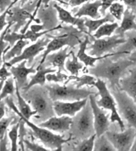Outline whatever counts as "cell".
Returning <instances> with one entry per match:
<instances>
[{
  "instance_id": "obj_29",
  "label": "cell",
  "mask_w": 136,
  "mask_h": 151,
  "mask_svg": "<svg viewBox=\"0 0 136 151\" xmlns=\"http://www.w3.org/2000/svg\"><path fill=\"white\" fill-rule=\"evenodd\" d=\"M29 44V40H19L15 43V45L12 47L11 49H9L6 53L4 55V61L5 62H8L10 60L15 57L19 56L22 53L23 50L25 47Z\"/></svg>"
},
{
  "instance_id": "obj_38",
  "label": "cell",
  "mask_w": 136,
  "mask_h": 151,
  "mask_svg": "<svg viewBox=\"0 0 136 151\" xmlns=\"http://www.w3.org/2000/svg\"><path fill=\"white\" fill-rule=\"evenodd\" d=\"M69 78V76L65 73L62 71H57L53 73H49L47 75V81L49 83H65Z\"/></svg>"
},
{
  "instance_id": "obj_21",
  "label": "cell",
  "mask_w": 136,
  "mask_h": 151,
  "mask_svg": "<svg viewBox=\"0 0 136 151\" xmlns=\"http://www.w3.org/2000/svg\"><path fill=\"white\" fill-rule=\"evenodd\" d=\"M120 89L126 93L136 103V65L120 80Z\"/></svg>"
},
{
  "instance_id": "obj_14",
  "label": "cell",
  "mask_w": 136,
  "mask_h": 151,
  "mask_svg": "<svg viewBox=\"0 0 136 151\" xmlns=\"http://www.w3.org/2000/svg\"><path fill=\"white\" fill-rule=\"evenodd\" d=\"M88 98L76 101H54L53 108L57 116H74L87 104Z\"/></svg>"
},
{
  "instance_id": "obj_52",
  "label": "cell",
  "mask_w": 136,
  "mask_h": 151,
  "mask_svg": "<svg viewBox=\"0 0 136 151\" xmlns=\"http://www.w3.org/2000/svg\"><path fill=\"white\" fill-rule=\"evenodd\" d=\"M131 150H132V151H136V135H135L134 141H133V145L132 146V148H131Z\"/></svg>"
},
{
  "instance_id": "obj_3",
  "label": "cell",
  "mask_w": 136,
  "mask_h": 151,
  "mask_svg": "<svg viewBox=\"0 0 136 151\" xmlns=\"http://www.w3.org/2000/svg\"><path fill=\"white\" fill-rule=\"evenodd\" d=\"M21 95L33 110L37 113L35 119L43 122L56 114L53 108V101L45 86H33L27 91L23 92Z\"/></svg>"
},
{
  "instance_id": "obj_5",
  "label": "cell",
  "mask_w": 136,
  "mask_h": 151,
  "mask_svg": "<svg viewBox=\"0 0 136 151\" xmlns=\"http://www.w3.org/2000/svg\"><path fill=\"white\" fill-rule=\"evenodd\" d=\"M49 96L53 101H76L88 98L91 95H96V91L86 87L77 88L74 84L60 85L53 83L45 85Z\"/></svg>"
},
{
  "instance_id": "obj_51",
  "label": "cell",
  "mask_w": 136,
  "mask_h": 151,
  "mask_svg": "<svg viewBox=\"0 0 136 151\" xmlns=\"http://www.w3.org/2000/svg\"><path fill=\"white\" fill-rule=\"evenodd\" d=\"M128 59H130V60H132V61L135 62V63H136V51H133V53H132L130 55H129Z\"/></svg>"
},
{
  "instance_id": "obj_17",
  "label": "cell",
  "mask_w": 136,
  "mask_h": 151,
  "mask_svg": "<svg viewBox=\"0 0 136 151\" xmlns=\"http://www.w3.org/2000/svg\"><path fill=\"white\" fill-rule=\"evenodd\" d=\"M72 123V118L69 116H53L45 121L41 122L39 126L59 133L69 131Z\"/></svg>"
},
{
  "instance_id": "obj_2",
  "label": "cell",
  "mask_w": 136,
  "mask_h": 151,
  "mask_svg": "<svg viewBox=\"0 0 136 151\" xmlns=\"http://www.w3.org/2000/svg\"><path fill=\"white\" fill-rule=\"evenodd\" d=\"M4 101L9 107L13 110L14 113L20 117V119L24 121L25 124L32 130V134L37 139L41 140L44 147L48 148L50 150L62 151V146L66 143L69 142L72 139V137L70 136L69 139H65L64 136L54 134V132L49 131V129L40 127L32 123L30 120L26 119L20 113V111L18 107L15 105L14 101L11 97H7L4 99Z\"/></svg>"
},
{
  "instance_id": "obj_39",
  "label": "cell",
  "mask_w": 136,
  "mask_h": 151,
  "mask_svg": "<svg viewBox=\"0 0 136 151\" xmlns=\"http://www.w3.org/2000/svg\"><path fill=\"white\" fill-rule=\"evenodd\" d=\"M14 119V116H9L7 118L4 117L3 119L0 120V140L3 139L5 135L7 134V130Z\"/></svg>"
},
{
  "instance_id": "obj_33",
  "label": "cell",
  "mask_w": 136,
  "mask_h": 151,
  "mask_svg": "<svg viewBox=\"0 0 136 151\" xmlns=\"http://www.w3.org/2000/svg\"><path fill=\"white\" fill-rule=\"evenodd\" d=\"M96 134H94L88 139L81 140L79 143L73 147L72 150L74 151H92L94 147V141Z\"/></svg>"
},
{
  "instance_id": "obj_9",
  "label": "cell",
  "mask_w": 136,
  "mask_h": 151,
  "mask_svg": "<svg viewBox=\"0 0 136 151\" xmlns=\"http://www.w3.org/2000/svg\"><path fill=\"white\" fill-rule=\"evenodd\" d=\"M116 99L117 110L127 125L136 131V103L126 93L119 88L110 89Z\"/></svg>"
},
{
  "instance_id": "obj_31",
  "label": "cell",
  "mask_w": 136,
  "mask_h": 151,
  "mask_svg": "<svg viewBox=\"0 0 136 151\" xmlns=\"http://www.w3.org/2000/svg\"><path fill=\"white\" fill-rule=\"evenodd\" d=\"M118 26V23L115 22L113 23H104L96 31L94 34L92 35L94 39H100L110 37L115 33Z\"/></svg>"
},
{
  "instance_id": "obj_15",
  "label": "cell",
  "mask_w": 136,
  "mask_h": 151,
  "mask_svg": "<svg viewBox=\"0 0 136 151\" xmlns=\"http://www.w3.org/2000/svg\"><path fill=\"white\" fill-rule=\"evenodd\" d=\"M62 28H63V27L61 25H59L51 29L43 30L40 32H35L31 29L27 30L24 33H18L14 32H10L9 30L4 36V40L9 43V46L10 47H12L15 45V43L19 40H30L31 42H35L39 38L41 37L42 36L47 34L48 33Z\"/></svg>"
},
{
  "instance_id": "obj_8",
  "label": "cell",
  "mask_w": 136,
  "mask_h": 151,
  "mask_svg": "<svg viewBox=\"0 0 136 151\" xmlns=\"http://www.w3.org/2000/svg\"><path fill=\"white\" fill-rule=\"evenodd\" d=\"M67 32L58 36H51L48 37H53V40L49 41L46 47V49L44 51L43 54L41 56V60L37 67H40L44 63L47 56L49 53L57 51L62 49L64 46H69L71 48H74L76 45H79L80 39L78 35L80 31H78L72 27H67Z\"/></svg>"
},
{
  "instance_id": "obj_4",
  "label": "cell",
  "mask_w": 136,
  "mask_h": 151,
  "mask_svg": "<svg viewBox=\"0 0 136 151\" xmlns=\"http://www.w3.org/2000/svg\"><path fill=\"white\" fill-rule=\"evenodd\" d=\"M72 139L83 140L96 134L92 109L88 101L84 107L72 117V123L69 130Z\"/></svg>"
},
{
  "instance_id": "obj_28",
  "label": "cell",
  "mask_w": 136,
  "mask_h": 151,
  "mask_svg": "<svg viewBox=\"0 0 136 151\" xmlns=\"http://www.w3.org/2000/svg\"><path fill=\"white\" fill-rule=\"evenodd\" d=\"M71 81H73V84L77 88H82L84 87L85 85L94 86L97 81V78L94 75H84L82 76L71 75L69 76V78H68L67 81L64 83V85H67Z\"/></svg>"
},
{
  "instance_id": "obj_55",
  "label": "cell",
  "mask_w": 136,
  "mask_h": 151,
  "mask_svg": "<svg viewBox=\"0 0 136 151\" xmlns=\"http://www.w3.org/2000/svg\"><path fill=\"white\" fill-rule=\"evenodd\" d=\"M62 1H64L65 3H67V4H69V2L70 1V0H62Z\"/></svg>"
},
{
  "instance_id": "obj_25",
  "label": "cell",
  "mask_w": 136,
  "mask_h": 151,
  "mask_svg": "<svg viewBox=\"0 0 136 151\" xmlns=\"http://www.w3.org/2000/svg\"><path fill=\"white\" fill-rule=\"evenodd\" d=\"M125 41L116 49L117 57L124 55H130L136 51V30L129 31L125 33Z\"/></svg>"
},
{
  "instance_id": "obj_30",
  "label": "cell",
  "mask_w": 136,
  "mask_h": 151,
  "mask_svg": "<svg viewBox=\"0 0 136 151\" xmlns=\"http://www.w3.org/2000/svg\"><path fill=\"white\" fill-rule=\"evenodd\" d=\"M71 56L72 59H68L65 63V68L67 71L70 73L72 75H78L80 70L84 68V64L81 62L78 57L76 55L74 52L71 51Z\"/></svg>"
},
{
  "instance_id": "obj_34",
  "label": "cell",
  "mask_w": 136,
  "mask_h": 151,
  "mask_svg": "<svg viewBox=\"0 0 136 151\" xmlns=\"http://www.w3.org/2000/svg\"><path fill=\"white\" fill-rule=\"evenodd\" d=\"M15 81L14 78L10 77L6 80L1 91L0 93V101L4 99L5 98L8 97L9 95H12L14 94L15 90H16V87H15Z\"/></svg>"
},
{
  "instance_id": "obj_12",
  "label": "cell",
  "mask_w": 136,
  "mask_h": 151,
  "mask_svg": "<svg viewBox=\"0 0 136 151\" xmlns=\"http://www.w3.org/2000/svg\"><path fill=\"white\" fill-rule=\"evenodd\" d=\"M49 38L50 37H48L39 39L37 41H35V43L24 49L22 53L19 56L14 57L8 62L4 61L6 63V66L9 68L10 67L14 65L16 63H20L23 60H26V61H27V66L31 67L35 57L41 51L45 50V47L48 45L49 41H51Z\"/></svg>"
},
{
  "instance_id": "obj_1",
  "label": "cell",
  "mask_w": 136,
  "mask_h": 151,
  "mask_svg": "<svg viewBox=\"0 0 136 151\" xmlns=\"http://www.w3.org/2000/svg\"><path fill=\"white\" fill-rule=\"evenodd\" d=\"M98 61L88 71L96 78L108 80L110 83V89L120 88V80L127 73L130 67L136 65L128 58L113 61L110 57H106Z\"/></svg>"
},
{
  "instance_id": "obj_43",
  "label": "cell",
  "mask_w": 136,
  "mask_h": 151,
  "mask_svg": "<svg viewBox=\"0 0 136 151\" xmlns=\"http://www.w3.org/2000/svg\"><path fill=\"white\" fill-rule=\"evenodd\" d=\"M118 0H102V6L100 9V13L102 16H105L107 14V10L111 6L114 2L117 1Z\"/></svg>"
},
{
  "instance_id": "obj_37",
  "label": "cell",
  "mask_w": 136,
  "mask_h": 151,
  "mask_svg": "<svg viewBox=\"0 0 136 151\" xmlns=\"http://www.w3.org/2000/svg\"><path fill=\"white\" fill-rule=\"evenodd\" d=\"M108 9L109 12L115 19L118 21L122 20L125 12L124 5L117 1L114 2Z\"/></svg>"
},
{
  "instance_id": "obj_53",
  "label": "cell",
  "mask_w": 136,
  "mask_h": 151,
  "mask_svg": "<svg viewBox=\"0 0 136 151\" xmlns=\"http://www.w3.org/2000/svg\"><path fill=\"white\" fill-rule=\"evenodd\" d=\"M6 81L5 80H0V93H1L2 88H3V86L4 85V83Z\"/></svg>"
},
{
  "instance_id": "obj_11",
  "label": "cell",
  "mask_w": 136,
  "mask_h": 151,
  "mask_svg": "<svg viewBox=\"0 0 136 151\" xmlns=\"http://www.w3.org/2000/svg\"><path fill=\"white\" fill-rule=\"evenodd\" d=\"M105 136L111 142L116 150L129 151L134 141L136 131L132 127H128L124 131L120 132L108 131L105 132Z\"/></svg>"
},
{
  "instance_id": "obj_48",
  "label": "cell",
  "mask_w": 136,
  "mask_h": 151,
  "mask_svg": "<svg viewBox=\"0 0 136 151\" xmlns=\"http://www.w3.org/2000/svg\"><path fill=\"white\" fill-rule=\"evenodd\" d=\"M6 114V102L5 101H0V120L2 119Z\"/></svg>"
},
{
  "instance_id": "obj_40",
  "label": "cell",
  "mask_w": 136,
  "mask_h": 151,
  "mask_svg": "<svg viewBox=\"0 0 136 151\" xmlns=\"http://www.w3.org/2000/svg\"><path fill=\"white\" fill-rule=\"evenodd\" d=\"M24 145L26 150L31 151H49L50 150L49 148H46L43 146L37 144L33 141H29L28 140H24Z\"/></svg>"
},
{
  "instance_id": "obj_47",
  "label": "cell",
  "mask_w": 136,
  "mask_h": 151,
  "mask_svg": "<svg viewBox=\"0 0 136 151\" xmlns=\"http://www.w3.org/2000/svg\"><path fill=\"white\" fill-rule=\"evenodd\" d=\"M7 135H5L3 139L0 140V150L1 151H7Z\"/></svg>"
},
{
  "instance_id": "obj_22",
  "label": "cell",
  "mask_w": 136,
  "mask_h": 151,
  "mask_svg": "<svg viewBox=\"0 0 136 151\" xmlns=\"http://www.w3.org/2000/svg\"><path fill=\"white\" fill-rule=\"evenodd\" d=\"M102 6V0H95L93 2L87 1L82 4V6L78 10L74 16L78 17H89L92 19H100L102 15L100 9Z\"/></svg>"
},
{
  "instance_id": "obj_24",
  "label": "cell",
  "mask_w": 136,
  "mask_h": 151,
  "mask_svg": "<svg viewBox=\"0 0 136 151\" xmlns=\"http://www.w3.org/2000/svg\"><path fill=\"white\" fill-rule=\"evenodd\" d=\"M135 12L132 9L127 8L125 9L124 15L122 19L121 24L115 32L116 35L121 37H125V33L132 30H136Z\"/></svg>"
},
{
  "instance_id": "obj_18",
  "label": "cell",
  "mask_w": 136,
  "mask_h": 151,
  "mask_svg": "<svg viewBox=\"0 0 136 151\" xmlns=\"http://www.w3.org/2000/svg\"><path fill=\"white\" fill-rule=\"evenodd\" d=\"M90 43V40H89V35H87L85 37V39L83 41L81 40L79 43V49L77 53V56L81 62L84 64L86 67H94L96 63L101 59H103L106 57H116L117 55V52H114V53H108L104 56L101 57H94L91 56L86 53V48L88 45Z\"/></svg>"
},
{
  "instance_id": "obj_42",
  "label": "cell",
  "mask_w": 136,
  "mask_h": 151,
  "mask_svg": "<svg viewBox=\"0 0 136 151\" xmlns=\"http://www.w3.org/2000/svg\"><path fill=\"white\" fill-rule=\"evenodd\" d=\"M18 1H19V0H14V1L12 2L11 6H10L6 10V11L3 13H1V14L0 15V33L1 32V31L4 29V28L6 27V26H7V25L9 24L8 22H7V14H8L10 8H11L12 6H14Z\"/></svg>"
},
{
  "instance_id": "obj_49",
  "label": "cell",
  "mask_w": 136,
  "mask_h": 151,
  "mask_svg": "<svg viewBox=\"0 0 136 151\" xmlns=\"http://www.w3.org/2000/svg\"><path fill=\"white\" fill-rule=\"evenodd\" d=\"M31 29L35 32H40L44 30V26L43 25H32L30 26Z\"/></svg>"
},
{
  "instance_id": "obj_32",
  "label": "cell",
  "mask_w": 136,
  "mask_h": 151,
  "mask_svg": "<svg viewBox=\"0 0 136 151\" xmlns=\"http://www.w3.org/2000/svg\"><path fill=\"white\" fill-rule=\"evenodd\" d=\"M116 149L105 134L96 137L94 141V151H116Z\"/></svg>"
},
{
  "instance_id": "obj_10",
  "label": "cell",
  "mask_w": 136,
  "mask_h": 151,
  "mask_svg": "<svg viewBox=\"0 0 136 151\" xmlns=\"http://www.w3.org/2000/svg\"><path fill=\"white\" fill-rule=\"evenodd\" d=\"M125 41V37H121L116 34L110 37L94 39L93 43H90V46L87 47L86 51H88V55L91 56H104L122 45Z\"/></svg>"
},
{
  "instance_id": "obj_54",
  "label": "cell",
  "mask_w": 136,
  "mask_h": 151,
  "mask_svg": "<svg viewBox=\"0 0 136 151\" xmlns=\"http://www.w3.org/2000/svg\"><path fill=\"white\" fill-rule=\"evenodd\" d=\"M19 1H20V5L21 6H24V5L27 3L28 1H29V0H19Z\"/></svg>"
},
{
  "instance_id": "obj_7",
  "label": "cell",
  "mask_w": 136,
  "mask_h": 151,
  "mask_svg": "<svg viewBox=\"0 0 136 151\" xmlns=\"http://www.w3.org/2000/svg\"><path fill=\"white\" fill-rule=\"evenodd\" d=\"M42 4L41 0H35L32 3L25 4L21 6H12L10 8L7 16L8 23H14L13 32H17L22 27H23L31 18L35 17L37 13Z\"/></svg>"
},
{
  "instance_id": "obj_26",
  "label": "cell",
  "mask_w": 136,
  "mask_h": 151,
  "mask_svg": "<svg viewBox=\"0 0 136 151\" xmlns=\"http://www.w3.org/2000/svg\"><path fill=\"white\" fill-rule=\"evenodd\" d=\"M15 87H16V90H15V95L17 98V103H18V109L20 111V113L22 115L25 117L26 119L30 120L31 117H35L37 113L35 111H34L31 107L30 104L26 101L24 97H23L21 93H20V89L18 87V85L15 83Z\"/></svg>"
},
{
  "instance_id": "obj_41",
  "label": "cell",
  "mask_w": 136,
  "mask_h": 151,
  "mask_svg": "<svg viewBox=\"0 0 136 151\" xmlns=\"http://www.w3.org/2000/svg\"><path fill=\"white\" fill-rule=\"evenodd\" d=\"M19 145L21 148V150L25 151V145H24V137L26 136V129L25 128V123L23 120L20 119L19 121Z\"/></svg>"
},
{
  "instance_id": "obj_27",
  "label": "cell",
  "mask_w": 136,
  "mask_h": 151,
  "mask_svg": "<svg viewBox=\"0 0 136 151\" xmlns=\"http://www.w3.org/2000/svg\"><path fill=\"white\" fill-rule=\"evenodd\" d=\"M115 20H116V19L112 16L110 13L108 12L105 16L101 17L100 19H90L85 17L84 24L86 28L88 29V32L89 33V34L92 36V37L93 39H94L92 35V33L93 32H95L100 26L104 25V23H113L115 22Z\"/></svg>"
},
{
  "instance_id": "obj_23",
  "label": "cell",
  "mask_w": 136,
  "mask_h": 151,
  "mask_svg": "<svg viewBox=\"0 0 136 151\" xmlns=\"http://www.w3.org/2000/svg\"><path fill=\"white\" fill-rule=\"evenodd\" d=\"M56 71L57 70L55 69H53L52 67H47V66L44 65V64L40 67H37L35 74H31V75H30V81L29 82L28 85L24 88H23V92L27 91L31 87L35 85L44 86L47 81V75L49 73H53Z\"/></svg>"
},
{
  "instance_id": "obj_50",
  "label": "cell",
  "mask_w": 136,
  "mask_h": 151,
  "mask_svg": "<svg viewBox=\"0 0 136 151\" xmlns=\"http://www.w3.org/2000/svg\"><path fill=\"white\" fill-rule=\"evenodd\" d=\"M41 1H42V4L44 5V7H48L49 4L50 3V1H53V0H41ZM54 1H58V2H59L60 4H63V5H69V4H67V3H65V2L62 1V0H54Z\"/></svg>"
},
{
  "instance_id": "obj_35",
  "label": "cell",
  "mask_w": 136,
  "mask_h": 151,
  "mask_svg": "<svg viewBox=\"0 0 136 151\" xmlns=\"http://www.w3.org/2000/svg\"><path fill=\"white\" fill-rule=\"evenodd\" d=\"M12 25H14V23H9V24L7 25L6 28L5 29V30L2 32L1 36H0V68H1L2 65L4 63V55L11 48L9 46V43L4 40V36L6 34L7 32L9 30L10 27H11Z\"/></svg>"
},
{
  "instance_id": "obj_16",
  "label": "cell",
  "mask_w": 136,
  "mask_h": 151,
  "mask_svg": "<svg viewBox=\"0 0 136 151\" xmlns=\"http://www.w3.org/2000/svg\"><path fill=\"white\" fill-rule=\"evenodd\" d=\"M27 61L23 60L20 62L17 66L15 67L13 65L9 68V71L11 73L19 89H23L28 85L29 75L35 73L37 72V69L35 68L34 65L27 67Z\"/></svg>"
},
{
  "instance_id": "obj_13",
  "label": "cell",
  "mask_w": 136,
  "mask_h": 151,
  "mask_svg": "<svg viewBox=\"0 0 136 151\" xmlns=\"http://www.w3.org/2000/svg\"><path fill=\"white\" fill-rule=\"evenodd\" d=\"M96 95L89 96V101L92 109L94 116V124L96 137H100L108 131L110 121H109V114L105 109L100 107L96 103Z\"/></svg>"
},
{
  "instance_id": "obj_44",
  "label": "cell",
  "mask_w": 136,
  "mask_h": 151,
  "mask_svg": "<svg viewBox=\"0 0 136 151\" xmlns=\"http://www.w3.org/2000/svg\"><path fill=\"white\" fill-rule=\"evenodd\" d=\"M7 67L6 65V63H4V64L2 65V66L0 68V80H5L8 79L9 77H11V73L8 71L7 69Z\"/></svg>"
},
{
  "instance_id": "obj_20",
  "label": "cell",
  "mask_w": 136,
  "mask_h": 151,
  "mask_svg": "<svg viewBox=\"0 0 136 151\" xmlns=\"http://www.w3.org/2000/svg\"><path fill=\"white\" fill-rule=\"evenodd\" d=\"M69 46L65 47L64 49H61L55 53H51L47 56L44 65L45 66L52 65L54 68H58L59 71L67 72L65 68V63L67 59L71 55V51L68 53Z\"/></svg>"
},
{
  "instance_id": "obj_46",
  "label": "cell",
  "mask_w": 136,
  "mask_h": 151,
  "mask_svg": "<svg viewBox=\"0 0 136 151\" xmlns=\"http://www.w3.org/2000/svg\"><path fill=\"white\" fill-rule=\"evenodd\" d=\"M127 7V8L132 9L133 12H136V0H120Z\"/></svg>"
},
{
  "instance_id": "obj_45",
  "label": "cell",
  "mask_w": 136,
  "mask_h": 151,
  "mask_svg": "<svg viewBox=\"0 0 136 151\" xmlns=\"http://www.w3.org/2000/svg\"><path fill=\"white\" fill-rule=\"evenodd\" d=\"M14 0H0V12L3 13L11 6Z\"/></svg>"
},
{
  "instance_id": "obj_36",
  "label": "cell",
  "mask_w": 136,
  "mask_h": 151,
  "mask_svg": "<svg viewBox=\"0 0 136 151\" xmlns=\"http://www.w3.org/2000/svg\"><path fill=\"white\" fill-rule=\"evenodd\" d=\"M19 122L14 124L12 128L8 132V137L11 140V150L17 151L18 150L17 140L19 139Z\"/></svg>"
},
{
  "instance_id": "obj_19",
  "label": "cell",
  "mask_w": 136,
  "mask_h": 151,
  "mask_svg": "<svg viewBox=\"0 0 136 151\" xmlns=\"http://www.w3.org/2000/svg\"><path fill=\"white\" fill-rule=\"evenodd\" d=\"M54 7L56 9L57 13H58V17L62 22L70 24L73 26H76L80 32L85 33V34L92 37V36L89 34L88 29L85 26V17H78L74 16V15L73 16L69 12H68L67 10L62 8V7L57 4H54Z\"/></svg>"
},
{
  "instance_id": "obj_6",
  "label": "cell",
  "mask_w": 136,
  "mask_h": 151,
  "mask_svg": "<svg viewBox=\"0 0 136 151\" xmlns=\"http://www.w3.org/2000/svg\"><path fill=\"white\" fill-rule=\"evenodd\" d=\"M94 87L98 91L96 97L100 96V99L96 101V103L100 107L105 110L110 111V121L111 123H117L119 125L120 131H123L125 129L124 122L117 110L116 99L111 93L110 90L107 87L106 83L100 78H97V81L94 85Z\"/></svg>"
},
{
  "instance_id": "obj_56",
  "label": "cell",
  "mask_w": 136,
  "mask_h": 151,
  "mask_svg": "<svg viewBox=\"0 0 136 151\" xmlns=\"http://www.w3.org/2000/svg\"><path fill=\"white\" fill-rule=\"evenodd\" d=\"M135 15H136V12H135ZM135 22H136V17H135Z\"/></svg>"
}]
</instances>
